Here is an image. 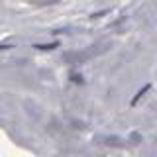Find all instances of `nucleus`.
<instances>
[{"mask_svg":"<svg viewBox=\"0 0 157 157\" xmlns=\"http://www.w3.org/2000/svg\"><path fill=\"white\" fill-rule=\"evenodd\" d=\"M149 88H151L149 85H145V86H144V88H141V90H140V92H137V94H136V98H134V100H132V104H136V102H137V100H140V98H141V96H144V94H145V92H147V90H149Z\"/></svg>","mask_w":157,"mask_h":157,"instance_id":"obj_3","label":"nucleus"},{"mask_svg":"<svg viewBox=\"0 0 157 157\" xmlns=\"http://www.w3.org/2000/svg\"><path fill=\"white\" fill-rule=\"evenodd\" d=\"M37 49H53V47H57V43H47V45H36Z\"/></svg>","mask_w":157,"mask_h":157,"instance_id":"obj_4","label":"nucleus"},{"mask_svg":"<svg viewBox=\"0 0 157 157\" xmlns=\"http://www.w3.org/2000/svg\"><path fill=\"white\" fill-rule=\"evenodd\" d=\"M32 4H37V6H49V4H55L59 0H29Z\"/></svg>","mask_w":157,"mask_h":157,"instance_id":"obj_2","label":"nucleus"},{"mask_svg":"<svg viewBox=\"0 0 157 157\" xmlns=\"http://www.w3.org/2000/svg\"><path fill=\"white\" fill-rule=\"evenodd\" d=\"M86 53H65V57H63V59H65V61L67 63H71V65H78V63H85L86 61Z\"/></svg>","mask_w":157,"mask_h":157,"instance_id":"obj_1","label":"nucleus"}]
</instances>
